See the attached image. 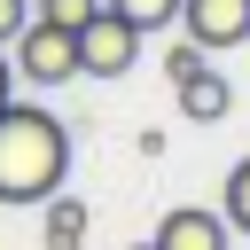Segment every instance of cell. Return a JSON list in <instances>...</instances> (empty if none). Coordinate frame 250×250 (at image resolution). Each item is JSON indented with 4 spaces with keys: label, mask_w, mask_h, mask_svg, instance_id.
Masks as SVG:
<instances>
[{
    "label": "cell",
    "mask_w": 250,
    "mask_h": 250,
    "mask_svg": "<svg viewBox=\"0 0 250 250\" xmlns=\"http://www.w3.org/2000/svg\"><path fill=\"white\" fill-rule=\"evenodd\" d=\"M133 31H164V23H180V0H109Z\"/></svg>",
    "instance_id": "8"
},
{
    "label": "cell",
    "mask_w": 250,
    "mask_h": 250,
    "mask_svg": "<svg viewBox=\"0 0 250 250\" xmlns=\"http://www.w3.org/2000/svg\"><path fill=\"white\" fill-rule=\"evenodd\" d=\"M70 172V125L39 102H0V203H47Z\"/></svg>",
    "instance_id": "1"
},
{
    "label": "cell",
    "mask_w": 250,
    "mask_h": 250,
    "mask_svg": "<svg viewBox=\"0 0 250 250\" xmlns=\"http://www.w3.org/2000/svg\"><path fill=\"white\" fill-rule=\"evenodd\" d=\"M148 242L156 250H227V219L203 211V203H180V211H164V227Z\"/></svg>",
    "instance_id": "5"
},
{
    "label": "cell",
    "mask_w": 250,
    "mask_h": 250,
    "mask_svg": "<svg viewBox=\"0 0 250 250\" xmlns=\"http://www.w3.org/2000/svg\"><path fill=\"white\" fill-rule=\"evenodd\" d=\"M62 250H86V242H62Z\"/></svg>",
    "instance_id": "14"
},
{
    "label": "cell",
    "mask_w": 250,
    "mask_h": 250,
    "mask_svg": "<svg viewBox=\"0 0 250 250\" xmlns=\"http://www.w3.org/2000/svg\"><path fill=\"white\" fill-rule=\"evenodd\" d=\"M227 109H234V86H227V70H211V62H203L195 78H180V117H188V125H219Z\"/></svg>",
    "instance_id": "6"
},
{
    "label": "cell",
    "mask_w": 250,
    "mask_h": 250,
    "mask_svg": "<svg viewBox=\"0 0 250 250\" xmlns=\"http://www.w3.org/2000/svg\"><path fill=\"white\" fill-rule=\"evenodd\" d=\"M23 23H31V0H0V47H8Z\"/></svg>",
    "instance_id": "12"
},
{
    "label": "cell",
    "mask_w": 250,
    "mask_h": 250,
    "mask_svg": "<svg viewBox=\"0 0 250 250\" xmlns=\"http://www.w3.org/2000/svg\"><path fill=\"white\" fill-rule=\"evenodd\" d=\"M8 70H16L23 86H62V78H78V31L31 16V23L8 39Z\"/></svg>",
    "instance_id": "2"
},
{
    "label": "cell",
    "mask_w": 250,
    "mask_h": 250,
    "mask_svg": "<svg viewBox=\"0 0 250 250\" xmlns=\"http://www.w3.org/2000/svg\"><path fill=\"white\" fill-rule=\"evenodd\" d=\"M39 211H47V250H62V242H86V203H78V195H62V188H55Z\"/></svg>",
    "instance_id": "7"
},
{
    "label": "cell",
    "mask_w": 250,
    "mask_h": 250,
    "mask_svg": "<svg viewBox=\"0 0 250 250\" xmlns=\"http://www.w3.org/2000/svg\"><path fill=\"white\" fill-rule=\"evenodd\" d=\"M0 102H16V70H8V47H0Z\"/></svg>",
    "instance_id": "13"
},
{
    "label": "cell",
    "mask_w": 250,
    "mask_h": 250,
    "mask_svg": "<svg viewBox=\"0 0 250 250\" xmlns=\"http://www.w3.org/2000/svg\"><path fill=\"white\" fill-rule=\"evenodd\" d=\"M31 16H39V23L78 31V23H94V16H102V0H31Z\"/></svg>",
    "instance_id": "10"
},
{
    "label": "cell",
    "mask_w": 250,
    "mask_h": 250,
    "mask_svg": "<svg viewBox=\"0 0 250 250\" xmlns=\"http://www.w3.org/2000/svg\"><path fill=\"white\" fill-rule=\"evenodd\" d=\"M219 195H227V211H219V219H227L234 234H250V156L227 172V188H219Z\"/></svg>",
    "instance_id": "9"
},
{
    "label": "cell",
    "mask_w": 250,
    "mask_h": 250,
    "mask_svg": "<svg viewBox=\"0 0 250 250\" xmlns=\"http://www.w3.org/2000/svg\"><path fill=\"white\" fill-rule=\"evenodd\" d=\"M133 250H156V242H133Z\"/></svg>",
    "instance_id": "15"
},
{
    "label": "cell",
    "mask_w": 250,
    "mask_h": 250,
    "mask_svg": "<svg viewBox=\"0 0 250 250\" xmlns=\"http://www.w3.org/2000/svg\"><path fill=\"white\" fill-rule=\"evenodd\" d=\"M180 23L188 39L211 55V47H242L250 39V0H180Z\"/></svg>",
    "instance_id": "4"
},
{
    "label": "cell",
    "mask_w": 250,
    "mask_h": 250,
    "mask_svg": "<svg viewBox=\"0 0 250 250\" xmlns=\"http://www.w3.org/2000/svg\"><path fill=\"white\" fill-rule=\"evenodd\" d=\"M141 39H148V31H133V23L102 0V16L78 23V78H125V70L141 62Z\"/></svg>",
    "instance_id": "3"
},
{
    "label": "cell",
    "mask_w": 250,
    "mask_h": 250,
    "mask_svg": "<svg viewBox=\"0 0 250 250\" xmlns=\"http://www.w3.org/2000/svg\"><path fill=\"white\" fill-rule=\"evenodd\" d=\"M195 70H203V47H195V39H172V47H164V78L180 86V78H195Z\"/></svg>",
    "instance_id": "11"
}]
</instances>
